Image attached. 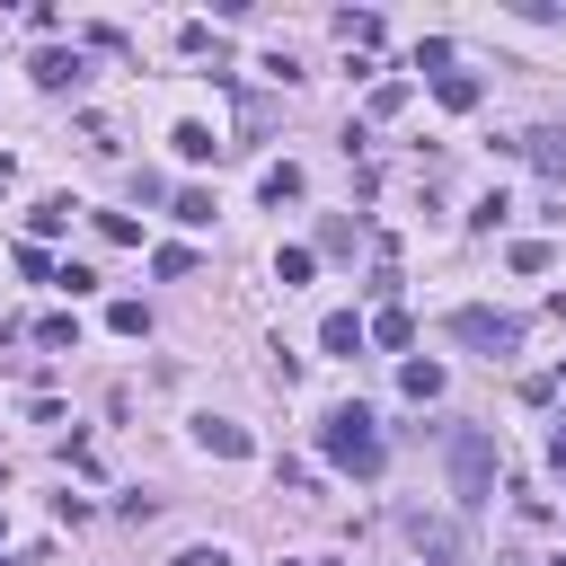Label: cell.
I'll return each instance as SVG.
<instances>
[{"label":"cell","mask_w":566,"mask_h":566,"mask_svg":"<svg viewBox=\"0 0 566 566\" xmlns=\"http://www.w3.org/2000/svg\"><path fill=\"white\" fill-rule=\"evenodd\" d=\"M318 451H327L336 469H354V478H380V460H389V451H380V416H371L363 398L336 407V416L318 424Z\"/></svg>","instance_id":"obj_1"},{"label":"cell","mask_w":566,"mask_h":566,"mask_svg":"<svg viewBox=\"0 0 566 566\" xmlns=\"http://www.w3.org/2000/svg\"><path fill=\"white\" fill-rule=\"evenodd\" d=\"M486 495H495V442H486L478 424H460V433H451V504L478 513Z\"/></svg>","instance_id":"obj_2"},{"label":"cell","mask_w":566,"mask_h":566,"mask_svg":"<svg viewBox=\"0 0 566 566\" xmlns=\"http://www.w3.org/2000/svg\"><path fill=\"white\" fill-rule=\"evenodd\" d=\"M451 336L478 345V354H522V318H513V310H486V301L451 310Z\"/></svg>","instance_id":"obj_3"},{"label":"cell","mask_w":566,"mask_h":566,"mask_svg":"<svg viewBox=\"0 0 566 566\" xmlns=\"http://www.w3.org/2000/svg\"><path fill=\"white\" fill-rule=\"evenodd\" d=\"M195 442H203L212 460H248V451H256L248 424H230V416H195Z\"/></svg>","instance_id":"obj_4"},{"label":"cell","mask_w":566,"mask_h":566,"mask_svg":"<svg viewBox=\"0 0 566 566\" xmlns=\"http://www.w3.org/2000/svg\"><path fill=\"white\" fill-rule=\"evenodd\" d=\"M513 150H522V159H531L548 186H566V133H548V124H539V133H522Z\"/></svg>","instance_id":"obj_5"},{"label":"cell","mask_w":566,"mask_h":566,"mask_svg":"<svg viewBox=\"0 0 566 566\" xmlns=\"http://www.w3.org/2000/svg\"><path fill=\"white\" fill-rule=\"evenodd\" d=\"M27 71H35V88H80V80H88V62H80V53H62V44H44Z\"/></svg>","instance_id":"obj_6"},{"label":"cell","mask_w":566,"mask_h":566,"mask_svg":"<svg viewBox=\"0 0 566 566\" xmlns=\"http://www.w3.org/2000/svg\"><path fill=\"white\" fill-rule=\"evenodd\" d=\"M318 345H327V354H363V345H371V318H354V310H327Z\"/></svg>","instance_id":"obj_7"},{"label":"cell","mask_w":566,"mask_h":566,"mask_svg":"<svg viewBox=\"0 0 566 566\" xmlns=\"http://www.w3.org/2000/svg\"><path fill=\"white\" fill-rule=\"evenodd\" d=\"M398 389H407L416 407H424V398H442V363H424V354H407V363H398Z\"/></svg>","instance_id":"obj_8"},{"label":"cell","mask_w":566,"mask_h":566,"mask_svg":"<svg viewBox=\"0 0 566 566\" xmlns=\"http://www.w3.org/2000/svg\"><path fill=\"white\" fill-rule=\"evenodd\" d=\"M371 345H416V318H407L398 301H380V310H371Z\"/></svg>","instance_id":"obj_9"},{"label":"cell","mask_w":566,"mask_h":566,"mask_svg":"<svg viewBox=\"0 0 566 566\" xmlns=\"http://www.w3.org/2000/svg\"><path fill=\"white\" fill-rule=\"evenodd\" d=\"M433 97H442V106H451V115H469V106H478V97H486V88H478V80H469V71H442V80H433Z\"/></svg>","instance_id":"obj_10"},{"label":"cell","mask_w":566,"mask_h":566,"mask_svg":"<svg viewBox=\"0 0 566 566\" xmlns=\"http://www.w3.org/2000/svg\"><path fill=\"white\" fill-rule=\"evenodd\" d=\"M336 35H345V53H363V44H380V18H371V9H345Z\"/></svg>","instance_id":"obj_11"},{"label":"cell","mask_w":566,"mask_h":566,"mask_svg":"<svg viewBox=\"0 0 566 566\" xmlns=\"http://www.w3.org/2000/svg\"><path fill=\"white\" fill-rule=\"evenodd\" d=\"M168 142H177V159H212V150H221V133H212V124H177Z\"/></svg>","instance_id":"obj_12"},{"label":"cell","mask_w":566,"mask_h":566,"mask_svg":"<svg viewBox=\"0 0 566 566\" xmlns=\"http://www.w3.org/2000/svg\"><path fill=\"white\" fill-rule=\"evenodd\" d=\"M256 186H265V203H292V195H301V168H292V159H274Z\"/></svg>","instance_id":"obj_13"},{"label":"cell","mask_w":566,"mask_h":566,"mask_svg":"<svg viewBox=\"0 0 566 566\" xmlns=\"http://www.w3.org/2000/svg\"><path fill=\"white\" fill-rule=\"evenodd\" d=\"M548 265H557L548 239H513V274H548Z\"/></svg>","instance_id":"obj_14"},{"label":"cell","mask_w":566,"mask_h":566,"mask_svg":"<svg viewBox=\"0 0 566 566\" xmlns=\"http://www.w3.org/2000/svg\"><path fill=\"white\" fill-rule=\"evenodd\" d=\"M150 274H159V283H186V274H195V248H150Z\"/></svg>","instance_id":"obj_15"},{"label":"cell","mask_w":566,"mask_h":566,"mask_svg":"<svg viewBox=\"0 0 566 566\" xmlns=\"http://www.w3.org/2000/svg\"><path fill=\"white\" fill-rule=\"evenodd\" d=\"M310 265H318V248H283V256H274V283L292 292V283H310Z\"/></svg>","instance_id":"obj_16"},{"label":"cell","mask_w":566,"mask_h":566,"mask_svg":"<svg viewBox=\"0 0 566 566\" xmlns=\"http://www.w3.org/2000/svg\"><path fill=\"white\" fill-rule=\"evenodd\" d=\"M177 221H186V230H203V221H212V195H203V186H186V195H177Z\"/></svg>","instance_id":"obj_17"},{"label":"cell","mask_w":566,"mask_h":566,"mask_svg":"<svg viewBox=\"0 0 566 566\" xmlns=\"http://www.w3.org/2000/svg\"><path fill=\"white\" fill-rule=\"evenodd\" d=\"M71 336H80L71 310H44V318H35V345H71Z\"/></svg>","instance_id":"obj_18"},{"label":"cell","mask_w":566,"mask_h":566,"mask_svg":"<svg viewBox=\"0 0 566 566\" xmlns=\"http://www.w3.org/2000/svg\"><path fill=\"white\" fill-rule=\"evenodd\" d=\"M27 221H35V239H53V230H62V221H71V203H62V195H53V203H35V212H27Z\"/></svg>","instance_id":"obj_19"},{"label":"cell","mask_w":566,"mask_h":566,"mask_svg":"<svg viewBox=\"0 0 566 566\" xmlns=\"http://www.w3.org/2000/svg\"><path fill=\"white\" fill-rule=\"evenodd\" d=\"M106 327H115V336H142L150 318H142V301H115V310H106Z\"/></svg>","instance_id":"obj_20"},{"label":"cell","mask_w":566,"mask_h":566,"mask_svg":"<svg viewBox=\"0 0 566 566\" xmlns=\"http://www.w3.org/2000/svg\"><path fill=\"white\" fill-rule=\"evenodd\" d=\"M168 566H230V557H221V548H177Z\"/></svg>","instance_id":"obj_21"}]
</instances>
